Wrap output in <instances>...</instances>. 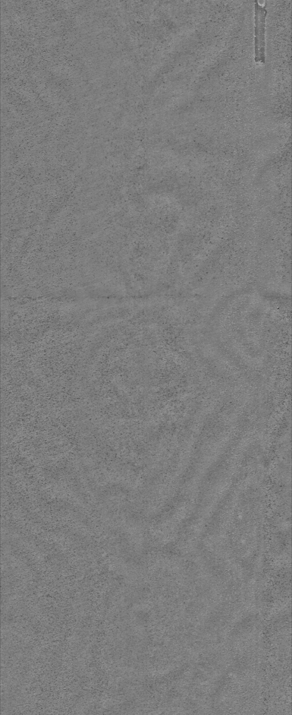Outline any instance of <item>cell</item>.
Listing matches in <instances>:
<instances>
[{
  "label": "cell",
  "instance_id": "cell-1",
  "mask_svg": "<svg viewBox=\"0 0 292 715\" xmlns=\"http://www.w3.org/2000/svg\"><path fill=\"white\" fill-rule=\"evenodd\" d=\"M267 11L266 6L255 1L254 11V52L255 61L264 63L266 60V18Z\"/></svg>",
  "mask_w": 292,
  "mask_h": 715
}]
</instances>
